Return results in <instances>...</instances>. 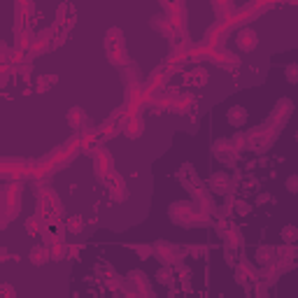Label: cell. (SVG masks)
I'll list each match as a JSON object with an SVG mask.
<instances>
[{
    "mask_svg": "<svg viewBox=\"0 0 298 298\" xmlns=\"http://www.w3.org/2000/svg\"><path fill=\"white\" fill-rule=\"evenodd\" d=\"M170 219L180 226H193V224L207 221V215L193 203H175L170 207Z\"/></svg>",
    "mask_w": 298,
    "mask_h": 298,
    "instance_id": "obj_1",
    "label": "cell"
},
{
    "mask_svg": "<svg viewBox=\"0 0 298 298\" xmlns=\"http://www.w3.org/2000/svg\"><path fill=\"white\" fill-rule=\"evenodd\" d=\"M105 49H107V58H110L114 66H124V63L128 61L126 58V44H124V38H122V31H119V28L107 31Z\"/></svg>",
    "mask_w": 298,
    "mask_h": 298,
    "instance_id": "obj_2",
    "label": "cell"
},
{
    "mask_svg": "<svg viewBox=\"0 0 298 298\" xmlns=\"http://www.w3.org/2000/svg\"><path fill=\"white\" fill-rule=\"evenodd\" d=\"M275 133L277 131L271 126V124H265V126H256V128H252V131L247 133V144L252 149H256V152H263V149H268L273 144Z\"/></svg>",
    "mask_w": 298,
    "mask_h": 298,
    "instance_id": "obj_3",
    "label": "cell"
},
{
    "mask_svg": "<svg viewBox=\"0 0 298 298\" xmlns=\"http://www.w3.org/2000/svg\"><path fill=\"white\" fill-rule=\"evenodd\" d=\"M210 187H212V191L219 193V196H228V193L235 189V184H233V177L228 175V172L219 170L210 177Z\"/></svg>",
    "mask_w": 298,
    "mask_h": 298,
    "instance_id": "obj_4",
    "label": "cell"
},
{
    "mask_svg": "<svg viewBox=\"0 0 298 298\" xmlns=\"http://www.w3.org/2000/svg\"><path fill=\"white\" fill-rule=\"evenodd\" d=\"M291 110H293V105L289 103V100H280V103L275 105V110H273V114L268 116V124H271L275 131H280V128L284 126V122L289 119Z\"/></svg>",
    "mask_w": 298,
    "mask_h": 298,
    "instance_id": "obj_5",
    "label": "cell"
},
{
    "mask_svg": "<svg viewBox=\"0 0 298 298\" xmlns=\"http://www.w3.org/2000/svg\"><path fill=\"white\" fill-rule=\"evenodd\" d=\"M235 42H237V47H240L243 54H252V51L259 47V35H256L252 28H243V31L237 33Z\"/></svg>",
    "mask_w": 298,
    "mask_h": 298,
    "instance_id": "obj_6",
    "label": "cell"
},
{
    "mask_svg": "<svg viewBox=\"0 0 298 298\" xmlns=\"http://www.w3.org/2000/svg\"><path fill=\"white\" fill-rule=\"evenodd\" d=\"M154 254L159 256V261L163 265H168V263H177L180 261V256H182V252L175 247V245H168V243H159L156 245V249H154Z\"/></svg>",
    "mask_w": 298,
    "mask_h": 298,
    "instance_id": "obj_7",
    "label": "cell"
},
{
    "mask_svg": "<svg viewBox=\"0 0 298 298\" xmlns=\"http://www.w3.org/2000/svg\"><path fill=\"white\" fill-rule=\"evenodd\" d=\"M128 291L131 293H152L149 291V282H147V277H144V273H140V271H133V273H128Z\"/></svg>",
    "mask_w": 298,
    "mask_h": 298,
    "instance_id": "obj_8",
    "label": "cell"
},
{
    "mask_svg": "<svg viewBox=\"0 0 298 298\" xmlns=\"http://www.w3.org/2000/svg\"><path fill=\"white\" fill-rule=\"evenodd\" d=\"M107 184H110V198L116 200V203H122V200H126V187H124L122 177L116 175V172L110 170V177H107Z\"/></svg>",
    "mask_w": 298,
    "mask_h": 298,
    "instance_id": "obj_9",
    "label": "cell"
},
{
    "mask_svg": "<svg viewBox=\"0 0 298 298\" xmlns=\"http://www.w3.org/2000/svg\"><path fill=\"white\" fill-rule=\"evenodd\" d=\"M226 119L233 128H243L245 122H247V110H245V107H231V110L226 112Z\"/></svg>",
    "mask_w": 298,
    "mask_h": 298,
    "instance_id": "obj_10",
    "label": "cell"
},
{
    "mask_svg": "<svg viewBox=\"0 0 298 298\" xmlns=\"http://www.w3.org/2000/svg\"><path fill=\"white\" fill-rule=\"evenodd\" d=\"M256 261H259L261 265H273L277 261V249L275 247H259L256 249Z\"/></svg>",
    "mask_w": 298,
    "mask_h": 298,
    "instance_id": "obj_11",
    "label": "cell"
},
{
    "mask_svg": "<svg viewBox=\"0 0 298 298\" xmlns=\"http://www.w3.org/2000/svg\"><path fill=\"white\" fill-rule=\"evenodd\" d=\"M47 261H51L49 247H33L31 249V263L33 265H44Z\"/></svg>",
    "mask_w": 298,
    "mask_h": 298,
    "instance_id": "obj_12",
    "label": "cell"
},
{
    "mask_svg": "<svg viewBox=\"0 0 298 298\" xmlns=\"http://www.w3.org/2000/svg\"><path fill=\"white\" fill-rule=\"evenodd\" d=\"M105 170H112V161H110V156H107V152L100 149L98 154H96V172H98V177H103Z\"/></svg>",
    "mask_w": 298,
    "mask_h": 298,
    "instance_id": "obj_13",
    "label": "cell"
},
{
    "mask_svg": "<svg viewBox=\"0 0 298 298\" xmlns=\"http://www.w3.org/2000/svg\"><path fill=\"white\" fill-rule=\"evenodd\" d=\"M84 122H86V114H84L79 107H72L70 112H68V124H70V128H82L84 126Z\"/></svg>",
    "mask_w": 298,
    "mask_h": 298,
    "instance_id": "obj_14",
    "label": "cell"
},
{
    "mask_svg": "<svg viewBox=\"0 0 298 298\" xmlns=\"http://www.w3.org/2000/svg\"><path fill=\"white\" fill-rule=\"evenodd\" d=\"M68 252H70V249L66 247V243H63V240H58V243H51V247H49V256H51V261H63V259H66Z\"/></svg>",
    "mask_w": 298,
    "mask_h": 298,
    "instance_id": "obj_15",
    "label": "cell"
},
{
    "mask_svg": "<svg viewBox=\"0 0 298 298\" xmlns=\"http://www.w3.org/2000/svg\"><path fill=\"white\" fill-rule=\"evenodd\" d=\"M124 133L131 135V138H138L140 133H142V122H140L138 116H131V119L124 124Z\"/></svg>",
    "mask_w": 298,
    "mask_h": 298,
    "instance_id": "obj_16",
    "label": "cell"
},
{
    "mask_svg": "<svg viewBox=\"0 0 298 298\" xmlns=\"http://www.w3.org/2000/svg\"><path fill=\"white\" fill-rule=\"evenodd\" d=\"M280 235H282V243H296V240H298V228L289 224V226L282 228Z\"/></svg>",
    "mask_w": 298,
    "mask_h": 298,
    "instance_id": "obj_17",
    "label": "cell"
},
{
    "mask_svg": "<svg viewBox=\"0 0 298 298\" xmlns=\"http://www.w3.org/2000/svg\"><path fill=\"white\" fill-rule=\"evenodd\" d=\"M161 5L170 12H182L184 10V0H161Z\"/></svg>",
    "mask_w": 298,
    "mask_h": 298,
    "instance_id": "obj_18",
    "label": "cell"
},
{
    "mask_svg": "<svg viewBox=\"0 0 298 298\" xmlns=\"http://www.w3.org/2000/svg\"><path fill=\"white\" fill-rule=\"evenodd\" d=\"M233 205H235V212H237L240 217H247L249 212H252V205H249L247 200H235Z\"/></svg>",
    "mask_w": 298,
    "mask_h": 298,
    "instance_id": "obj_19",
    "label": "cell"
},
{
    "mask_svg": "<svg viewBox=\"0 0 298 298\" xmlns=\"http://www.w3.org/2000/svg\"><path fill=\"white\" fill-rule=\"evenodd\" d=\"M156 277H159V282H161V284H172V280H175L172 271H166V268H161V271L156 273Z\"/></svg>",
    "mask_w": 298,
    "mask_h": 298,
    "instance_id": "obj_20",
    "label": "cell"
},
{
    "mask_svg": "<svg viewBox=\"0 0 298 298\" xmlns=\"http://www.w3.org/2000/svg\"><path fill=\"white\" fill-rule=\"evenodd\" d=\"M287 82L289 84H298V63L287 66Z\"/></svg>",
    "mask_w": 298,
    "mask_h": 298,
    "instance_id": "obj_21",
    "label": "cell"
},
{
    "mask_svg": "<svg viewBox=\"0 0 298 298\" xmlns=\"http://www.w3.org/2000/svg\"><path fill=\"white\" fill-rule=\"evenodd\" d=\"M235 277L240 282L245 280V277H254V273H252V268H249L247 263H243V265H237V273H235Z\"/></svg>",
    "mask_w": 298,
    "mask_h": 298,
    "instance_id": "obj_22",
    "label": "cell"
},
{
    "mask_svg": "<svg viewBox=\"0 0 298 298\" xmlns=\"http://www.w3.org/2000/svg\"><path fill=\"white\" fill-rule=\"evenodd\" d=\"M84 228V221L79 219V217H75V219H70V224H68V231H72V233H79Z\"/></svg>",
    "mask_w": 298,
    "mask_h": 298,
    "instance_id": "obj_23",
    "label": "cell"
},
{
    "mask_svg": "<svg viewBox=\"0 0 298 298\" xmlns=\"http://www.w3.org/2000/svg\"><path fill=\"white\" fill-rule=\"evenodd\" d=\"M287 191L289 193H298V175H291L287 180Z\"/></svg>",
    "mask_w": 298,
    "mask_h": 298,
    "instance_id": "obj_24",
    "label": "cell"
},
{
    "mask_svg": "<svg viewBox=\"0 0 298 298\" xmlns=\"http://www.w3.org/2000/svg\"><path fill=\"white\" fill-rule=\"evenodd\" d=\"M135 252H138L142 259H144V256H149V254H154V249H152V247H135Z\"/></svg>",
    "mask_w": 298,
    "mask_h": 298,
    "instance_id": "obj_25",
    "label": "cell"
},
{
    "mask_svg": "<svg viewBox=\"0 0 298 298\" xmlns=\"http://www.w3.org/2000/svg\"><path fill=\"white\" fill-rule=\"evenodd\" d=\"M268 200H271V196H268V193H263V196H259V203H268Z\"/></svg>",
    "mask_w": 298,
    "mask_h": 298,
    "instance_id": "obj_26",
    "label": "cell"
},
{
    "mask_svg": "<svg viewBox=\"0 0 298 298\" xmlns=\"http://www.w3.org/2000/svg\"><path fill=\"white\" fill-rule=\"evenodd\" d=\"M296 142H298V133H296Z\"/></svg>",
    "mask_w": 298,
    "mask_h": 298,
    "instance_id": "obj_27",
    "label": "cell"
}]
</instances>
